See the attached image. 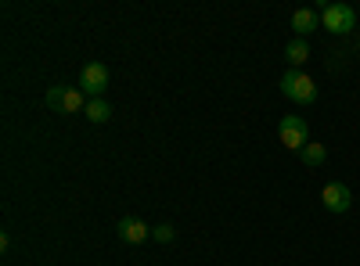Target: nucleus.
Wrapping results in <instances>:
<instances>
[{
    "mask_svg": "<svg viewBox=\"0 0 360 266\" xmlns=\"http://www.w3.org/2000/svg\"><path fill=\"white\" fill-rule=\"evenodd\" d=\"M281 94H285L288 101H295V105H314V101H317V83H314L307 72L288 69V72L281 76Z\"/></svg>",
    "mask_w": 360,
    "mask_h": 266,
    "instance_id": "f257e3e1",
    "label": "nucleus"
},
{
    "mask_svg": "<svg viewBox=\"0 0 360 266\" xmlns=\"http://www.w3.org/2000/svg\"><path fill=\"white\" fill-rule=\"evenodd\" d=\"M353 25H356V11L349 4H324L321 8V29H328V33L346 36V33H353Z\"/></svg>",
    "mask_w": 360,
    "mask_h": 266,
    "instance_id": "f03ea898",
    "label": "nucleus"
},
{
    "mask_svg": "<svg viewBox=\"0 0 360 266\" xmlns=\"http://www.w3.org/2000/svg\"><path fill=\"white\" fill-rule=\"evenodd\" d=\"M278 137H281V144L288 147V152H303V147L310 144V126H307L303 115H285L281 126H278Z\"/></svg>",
    "mask_w": 360,
    "mask_h": 266,
    "instance_id": "7ed1b4c3",
    "label": "nucleus"
},
{
    "mask_svg": "<svg viewBox=\"0 0 360 266\" xmlns=\"http://www.w3.org/2000/svg\"><path fill=\"white\" fill-rule=\"evenodd\" d=\"M79 91L94 101V98H101L105 91H108V65H101V62H86L83 65V76H79Z\"/></svg>",
    "mask_w": 360,
    "mask_h": 266,
    "instance_id": "20e7f679",
    "label": "nucleus"
},
{
    "mask_svg": "<svg viewBox=\"0 0 360 266\" xmlns=\"http://www.w3.org/2000/svg\"><path fill=\"white\" fill-rule=\"evenodd\" d=\"M321 201H324V209H328V213H349L353 194H349L346 184L332 180V184H324V187H321Z\"/></svg>",
    "mask_w": 360,
    "mask_h": 266,
    "instance_id": "39448f33",
    "label": "nucleus"
},
{
    "mask_svg": "<svg viewBox=\"0 0 360 266\" xmlns=\"http://www.w3.org/2000/svg\"><path fill=\"white\" fill-rule=\"evenodd\" d=\"M115 234H119V241H127V245H141V241L152 238V227L141 223L137 216H123L115 223Z\"/></svg>",
    "mask_w": 360,
    "mask_h": 266,
    "instance_id": "423d86ee",
    "label": "nucleus"
},
{
    "mask_svg": "<svg viewBox=\"0 0 360 266\" xmlns=\"http://www.w3.org/2000/svg\"><path fill=\"white\" fill-rule=\"evenodd\" d=\"M314 29H321V15H317L314 8H299V11L292 15V33H295V40H307Z\"/></svg>",
    "mask_w": 360,
    "mask_h": 266,
    "instance_id": "0eeeda50",
    "label": "nucleus"
},
{
    "mask_svg": "<svg viewBox=\"0 0 360 266\" xmlns=\"http://www.w3.org/2000/svg\"><path fill=\"white\" fill-rule=\"evenodd\" d=\"M285 58H288V65H292L295 72H303V65L310 62V44H307V40H292V44L285 47Z\"/></svg>",
    "mask_w": 360,
    "mask_h": 266,
    "instance_id": "6e6552de",
    "label": "nucleus"
},
{
    "mask_svg": "<svg viewBox=\"0 0 360 266\" xmlns=\"http://www.w3.org/2000/svg\"><path fill=\"white\" fill-rule=\"evenodd\" d=\"M83 115H86L90 123H108V119H112V105H108L105 98H94V101H86Z\"/></svg>",
    "mask_w": 360,
    "mask_h": 266,
    "instance_id": "1a4fd4ad",
    "label": "nucleus"
},
{
    "mask_svg": "<svg viewBox=\"0 0 360 266\" xmlns=\"http://www.w3.org/2000/svg\"><path fill=\"white\" fill-rule=\"evenodd\" d=\"M299 159H303V166H310V169H317V166H324V159H328V147L324 144H317V140H310L303 152H299Z\"/></svg>",
    "mask_w": 360,
    "mask_h": 266,
    "instance_id": "9d476101",
    "label": "nucleus"
},
{
    "mask_svg": "<svg viewBox=\"0 0 360 266\" xmlns=\"http://www.w3.org/2000/svg\"><path fill=\"white\" fill-rule=\"evenodd\" d=\"M86 108V94L83 91H76V86H69L65 91V105H62V112L65 115H72V112H83Z\"/></svg>",
    "mask_w": 360,
    "mask_h": 266,
    "instance_id": "9b49d317",
    "label": "nucleus"
},
{
    "mask_svg": "<svg viewBox=\"0 0 360 266\" xmlns=\"http://www.w3.org/2000/svg\"><path fill=\"white\" fill-rule=\"evenodd\" d=\"M65 91H69V86H51V91H47V108L51 112H62V105H65Z\"/></svg>",
    "mask_w": 360,
    "mask_h": 266,
    "instance_id": "f8f14e48",
    "label": "nucleus"
},
{
    "mask_svg": "<svg viewBox=\"0 0 360 266\" xmlns=\"http://www.w3.org/2000/svg\"><path fill=\"white\" fill-rule=\"evenodd\" d=\"M152 238H155V241H162V245H169V241L176 238V230H173L169 223H159V227H152Z\"/></svg>",
    "mask_w": 360,
    "mask_h": 266,
    "instance_id": "ddd939ff",
    "label": "nucleus"
}]
</instances>
